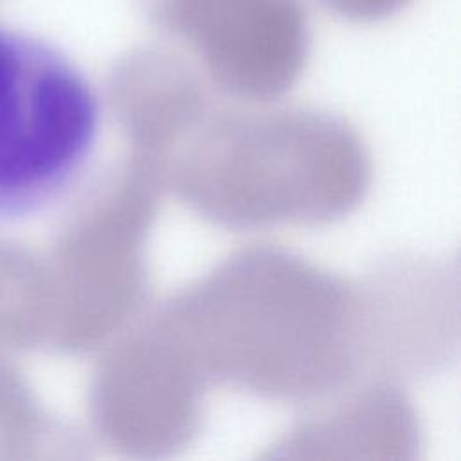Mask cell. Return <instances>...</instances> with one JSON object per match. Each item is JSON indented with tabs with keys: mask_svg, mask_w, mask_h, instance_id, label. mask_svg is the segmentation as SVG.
I'll return each mask as SVG.
<instances>
[{
	"mask_svg": "<svg viewBox=\"0 0 461 461\" xmlns=\"http://www.w3.org/2000/svg\"><path fill=\"white\" fill-rule=\"evenodd\" d=\"M103 99L61 49L0 22V225L36 216L88 173Z\"/></svg>",
	"mask_w": 461,
	"mask_h": 461,
	"instance_id": "cell-1",
	"label": "cell"
}]
</instances>
